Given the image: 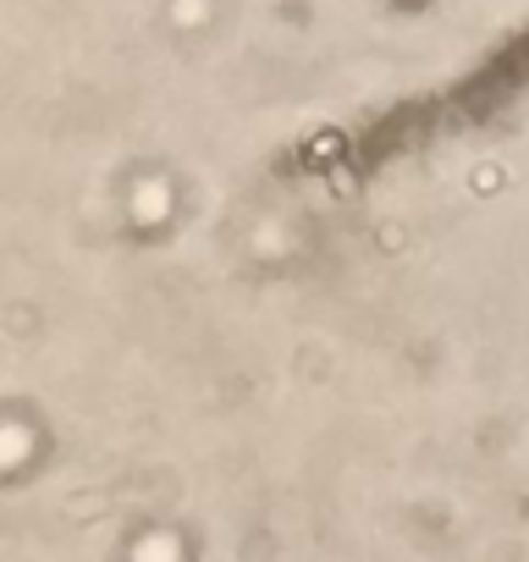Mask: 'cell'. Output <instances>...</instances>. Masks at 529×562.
<instances>
[{"label": "cell", "instance_id": "1", "mask_svg": "<svg viewBox=\"0 0 529 562\" xmlns=\"http://www.w3.org/2000/svg\"><path fill=\"white\" fill-rule=\"evenodd\" d=\"M144 562H171V546H166V540H155V546H144Z\"/></svg>", "mask_w": 529, "mask_h": 562}]
</instances>
